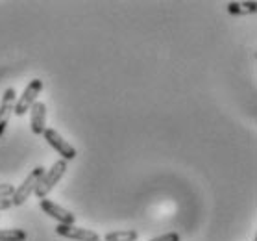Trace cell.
I'll use <instances>...</instances> for the list:
<instances>
[{
  "instance_id": "1",
  "label": "cell",
  "mask_w": 257,
  "mask_h": 241,
  "mask_svg": "<svg viewBox=\"0 0 257 241\" xmlns=\"http://www.w3.org/2000/svg\"><path fill=\"white\" fill-rule=\"evenodd\" d=\"M67 167H69V162H65V159H58L56 164L50 167V169L43 175V178L39 180L37 184V188H35V197L41 200V199H47L48 193L52 191L56 186L59 184V180L63 178V175L67 173Z\"/></svg>"
},
{
  "instance_id": "2",
  "label": "cell",
  "mask_w": 257,
  "mask_h": 241,
  "mask_svg": "<svg viewBox=\"0 0 257 241\" xmlns=\"http://www.w3.org/2000/svg\"><path fill=\"white\" fill-rule=\"evenodd\" d=\"M43 175H45V167H41V165H37L34 171H30V175L24 178V182L21 184L19 188H15V191H13L12 204L13 206H23L24 202L30 199V195L35 191V188H37L39 180L43 178Z\"/></svg>"
},
{
  "instance_id": "3",
  "label": "cell",
  "mask_w": 257,
  "mask_h": 241,
  "mask_svg": "<svg viewBox=\"0 0 257 241\" xmlns=\"http://www.w3.org/2000/svg\"><path fill=\"white\" fill-rule=\"evenodd\" d=\"M41 91H43V80L34 78V80L26 86V89L23 91V95L17 99V102H15V112L13 113H15L17 117H23L24 113H28L30 108L37 102V97H39Z\"/></svg>"
},
{
  "instance_id": "4",
  "label": "cell",
  "mask_w": 257,
  "mask_h": 241,
  "mask_svg": "<svg viewBox=\"0 0 257 241\" xmlns=\"http://www.w3.org/2000/svg\"><path fill=\"white\" fill-rule=\"evenodd\" d=\"M43 135H45V141L50 145V147L56 150V152L61 156V159H65V162H70V159H74L78 156V150L72 145H70L69 141H65V137L61 134H59L58 130L54 128H47L45 132H43Z\"/></svg>"
},
{
  "instance_id": "5",
  "label": "cell",
  "mask_w": 257,
  "mask_h": 241,
  "mask_svg": "<svg viewBox=\"0 0 257 241\" xmlns=\"http://www.w3.org/2000/svg\"><path fill=\"white\" fill-rule=\"evenodd\" d=\"M56 234L72 241H100L98 232L82 228V226H76V224H58L56 226Z\"/></svg>"
},
{
  "instance_id": "6",
  "label": "cell",
  "mask_w": 257,
  "mask_h": 241,
  "mask_svg": "<svg viewBox=\"0 0 257 241\" xmlns=\"http://www.w3.org/2000/svg\"><path fill=\"white\" fill-rule=\"evenodd\" d=\"M39 208L47 213L48 217L56 219L58 224H74L76 223V215H74V213L69 212V210H65V208H61V206L52 202V200L41 199L39 200Z\"/></svg>"
},
{
  "instance_id": "7",
  "label": "cell",
  "mask_w": 257,
  "mask_h": 241,
  "mask_svg": "<svg viewBox=\"0 0 257 241\" xmlns=\"http://www.w3.org/2000/svg\"><path fill=\"white\" fill-rule=\"evenodd\" d=\"M17 93L13 88H8L2 95V100H0V137L6 132V126L12 119L13 112H15V102H17Z\"/></svg>"
},
{
  "instance_id": "8",
  "label": "cell",
  "mask_w": 257,
  "mask_h": 241,
  "mask_svg": "<svg viewBox=\"0 0 257 241\" xmlns=\"http://www.w3.org/2000/svg\"><path fill=\"white\" fill-rule=\"evenodd\" d=\"M30 128L35 135H43L47 130V104L45 102H35L30 108Z\"/></svg>"
},
{
  "instance_id": "9",
  "label": "cell",
  "mask_w": 257,
  "mask_h": 241,
  "mask_svg": "<svg viewBox=\"0 0 257 241\" xmlns=\"http://www.w3.org/2000/svg\"><path fill=\"white\" fill-rule=\"evenodd\" d=\"M228 12L231 15H250L257 12V2H229Z\"/></svg>"
},
{
  "instance_id": "10",
  "label": "cell",
  "mask_w": 257,
  "mask_h": 241,
  "mask_svg": "<svg viewBox=\"0 0 257 241\" xmlns=\"http://www.w3.org/2000/svg\"><path fill=\"white\" fill-rule=\"evenodd\" d=\"M139 234L135 230H113L104 235V241H137Z\"/></svg>"
},
{
  "instance_id": "11",
  "label": "cell",
  "mask_w": 257,
  "mask_h": 241,
  "mask_svg": "<svg viewBox=\"0 0 257 241\" xmlns=\"http://www.w3.org/2000/svg\"><path fill=\"white\" fill-rule=\"evenodd\" d=\"M28 234L21 228H0V241H26Z\"/></svg>"
},
{
  "instance_id": "12",
  "label": "cell",
  "mask_w": 257,
  "mask_h": 241,
  "mask_svg": "<svg viewBox=\"0 0 257 241\" xmlns=\"http://www.w3.org/2000/svg\"><path fill=\"white\" fill-rule=\"evenodd\" d=\"M13 191H15V188L12 184H0V199H12Z\"/></svg>"
},
{
  "instance_id": "13",
  "label": "cell",
  "mask_w": 257,
  "mask_h": 241,
  "mask_svg": "<svg viewBox=\"0 0 257 241\" xmlns=\"http://www.w3.org/2000/svg\"><path fill=\"white\" fill-rule=\"evenodd\" d=\"M150 241H181V237H180V234H178V232H169V234L152 237Z\"/></svg>"
},
{
  "instance_id": "14",
  "label": "cell",
  "mask_w": 257,
  "mask_h": 241,
  "mask_svg": "<svg viewBox=\"0 0 257 241\" xmlns=\"http://www.w3.org/2000/svg\"><path fill=\"white\" fill-rule=\"evenodd\" d=\"M12 199H0V212H4V210H10L12 208Z\"/></svg>"
},
{
  "instance_id": "15",
  "label": "cell",
  "mask_w": 257,
  "mask_h": 241,
  "mask_svg": "<svg viewBox=\"0 0 257 241\" xmlns=\"http://www.w3.org/2000/svg\"><path fill=\"white\" fill-rule=\"evenodd\" d=\"M100 241H102V239H100Z\"/></svg>"
}]
</instances>
